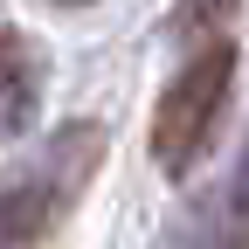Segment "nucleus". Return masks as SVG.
I'll return each mask as SVG.
<instances>
[{
  "label": "nucleus",
  "instance_id": "f03ea898",
  "mask_svg": "<svg viewBox=\"0 0 249 249\" xmlns=\"http://www.w3.org/2000/svg\"><path fill=\"white\" fill-rule=\"evenodd\" d=\"M229 90H235V42L214 35V42H201L194 55H187V70L166 83L160 111H152V160H160L166 173L201 160V145L214 132V118H222Z\"/></svg>",
  "mask_w": 249,
  "mask_h": 249
},
{
  "label": "nucleus",
  "instance_id": "20e7f679",
  "mask_svg": "<svg viewBox=\"0 0 249 249\" xmlns=\"http://www.w3.org/2000/svg\"><path fill=\"white\" fill-rule=\"evenodd\" d=\"M222 14H235V0H187V21H222Z\"/></svg>",
  "mask_w": 249,
  "mask_h": 249
},
{
  "label": "nucleus",
  "instance_id": "f257e3e1",
  "mask_svg": "<svg viewBox=\"0 0 249 249\" xmlns=\"http://www.w3.org/2000/svg\"><path fill=\"white\" fill-rule=\"evenodd\" d=\"M97 152H104L97 124H70V132L49 139L42 160H28L7 187H0V249H35L62 214H70V201L83 194Z\"/></svg>",
  "mask_w": 249,
  "mask_h": 249
},
{
  "label": "nucleus",
  "instance_id": "7ed1b4c3",
  "mask_svg": "<svg viewBox=\"0 0 249 249\" xmlns=\"http://www.w3.org/2000/svg\"><path fill=\"white\" fill-rule=\"evenodd\" d=\"M42 97V55L28 35H0V139H14Z\"/></svg>",
  "mask_w": 249,
  "mask_h": 249
},
{
  "label": "nucleus",
  "instance_id": "39448f33",
  "mask_svg": "<svg viewBox=\"0 0 249 249\" xmlns=\"http://www.w3.org/2000/svg\"><path fill=\"white\" fill-rule=\"evenodd\" d=\"M62 7H83V0H62Z\"/></svg>",
  "mask_w": 249,
  "mask_h": 249
}]
</instances>
